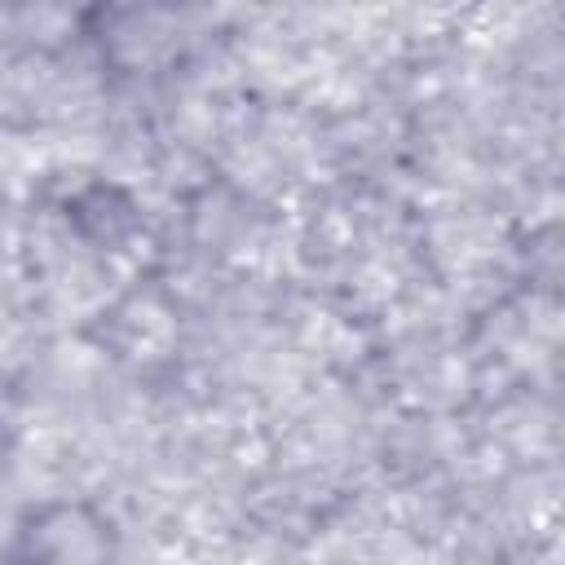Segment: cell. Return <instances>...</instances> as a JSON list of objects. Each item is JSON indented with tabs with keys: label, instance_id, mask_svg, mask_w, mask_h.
<instances>
[{
	"label": "cell",
	"instance_id": "6da1fadb",
	"mask_svg": "<svg viewBox=\"0 0 565 565\" xmlns=\"http://www.w3.org/2000/svg\"><path fill=\"white\" fill-rule=\"evenodd\" d=\"M9 565H119V534L88 499H44L13 525Z\"/></svg>",
	"mask_w": 565,
	"mask_h": 565
}]
</instances>
